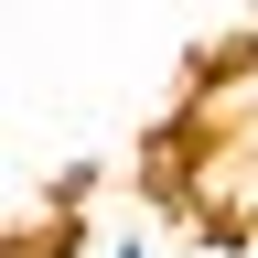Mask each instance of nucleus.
I'll use <instances>...</instances> for the list:
<instances>
[{"instance_id":"nucleus-1","label":"nucleus","mask_w":258,"mask_h":258,"mask_svg":"<svg viewBox=\"0 0 258 258\" xmlns=\"http://www.w3.org/2000/svg\"><path fill=\"white\" fill-rule=\"evenodd\" d=\"M108 258H151V237H118V247H108Z\"/></svg>"}]
</instances>
